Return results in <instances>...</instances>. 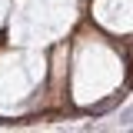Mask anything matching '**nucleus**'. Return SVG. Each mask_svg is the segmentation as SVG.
I'll return each instance as SVG.
<instances>
[{
	"label": "nucleus",
	"mask_w": 133,
	"mask_h": 133,
	"mask_svg": "<svg viewBox=\"0 0 133 133\" xmlns=\"http://www.w3.org/2000/svg\"><path fill=\"white\" fill-rule=\"evenodd\" d=\"M130 43L113 33L100 30L97 23H83L70 40V107L93 110L100 103L116 100L130 77Z\"/></svg>",
	"instance_id": "nucleus-1"
},
{
	"label": "nucleus",
	"mask_w": 133,
	"mask_h": 133,
	"mask_svg": "<svg viewBox=\"0 0 133 133\" xmlns=\"http://www.w3.org/2000/svg\"><path fill=\"white\" fill-rule=\"evenodd\" d=\"M47 73L40 47H0V116L47 113Z\"/></svg>",
	"instance_id": "nucleus-2"
},
{
	"label": "nucleus",
	"mask_w": 133,
	"mask_h": 133,
	"mask_svg": "<svg viewBox=\"0 0 133 133\" xmlns=\"http://www.w3.org/2000/svg\"><path fill=\"white\" fill-rule=\"evenodd\" d=\"M80 0H14L7 20V43L17 47H53L70 37Z\"/></svg>",
	"instance_id": "nucleus-3"
},
{
	"label": "nucleus",
	"mask_w": 133,
	"mask_h": 133,
	"mask_svg": "<svg viewBox=\"0 0 133 133\" xmlns=\"http://www.w3.org/2000/svg\"><path fill=\"white\" fill-rule=\"evenodd\" d=\"M10 10H14V0H0V30H7V20H10Z\"/></svg>",
	"instance_id": "nucleus-4"
}]
</instances>
